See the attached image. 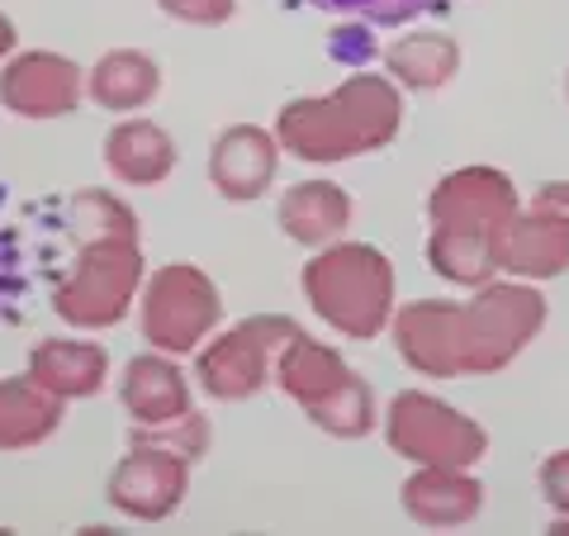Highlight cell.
<instances>
[{"mask_svg": "<svg viewBox=\"0 0 569 536\" xmlns=\"http://www.w3.org/2000/svg\"><path fill=\"white\" fill-rule=\"evenodd\" d=\"M29 375L58 399H86L96 395L110 375V351L96 343H67V337H48L29 356Z\"/></svg>", "mask_w": 569, "mask_h": 536, "instance_id": "16", "label": "cell"}, {"mask_svg": "<svg viewBox=\"0 0 569 536\" xmlns=\"http://www.w3.org/2000/svg\"><path fill=\"white\" fill-rule=\"evenodd\" d=\"M276 167H280L276 138L266 129H257V123H238V129H228L219 142H213L209 181L223 200L242 205V200H257V195L271 190Z\"/></svg>", "mask_w": 569, "mask_h": 536, "instance_id": "13", "label": "cell"}, {"mask_svg": "<svg viewBox=\"0 0 569 536\" xmlns=\"http://www.w3.org/2000/svg\"><path fill=\"white\" fill-rule=\"evenodd\" d=\"M518 214V186L493 167H460L447 181H437L427 200L432 238L427 261L451 285H489L493 280V238Z\"/></svg>", "mask_w": 569, "mask_h": 536, "instance_id": "3", "label": "cell"}, {"mask_svg": "<svg viewBox=\"0 0 569 536\" xmlns=\"http://www.w3.org/2000/svg\"><path fill=\"white\" fill-rule=\"evenodd\" d=\"M550 532H556V536H569V517H560V523L550 527Z\"/></svg>", "mask_w": 569, "mask_h": 536, "instance_id": "30", "label": "cell"}, {"mask_svg": "<svg viewBox=\"0 0 569 536\" xmlns=\"http://www.w3.org/2000/svg\"><path fill=\"white\" fill-rule=\"evenodd\" d=\"M276 385L309 414L313 427H323L332 437H366L376 427V395L356 375L342 351L313 343L305 328L284 337L276 351Z\"/></svg>", "mask_w": 569, "mask_h": 536, "instance_id": "5", "label": "cell"}, {"mask_svg": "<svg viewBox=\"0 0 569 536\" xmlns=\"http://www.w3.org/2000/svg\"><path fill=\"white\" fill-rule=\"evenodd\" d=\"M385 67L408 91H437V86H447L456 77L460 48L447 33H408V39H399L385 52Z\"/></svg>", "mask_w": 569, "mask_h": 536, "instance_id": "21", "label": "cell"}, {"mask_svg": "<svg viewBox=\"0 0 569 536\" xmlns=\"http://www.w3.org/2000/svg\"><path fill=\"white\" fill-rule=\"evenodd\" d=\"M403 508L422 527H466L485 508V485L451 466H422L418 475H408Z\"/></svg>", "mask_w": 569, "mask_h": 536, "instance_id": "14", "label": "cell"}, {"mask_svg": "<svg viewBox=\"0 0 569 536\" xmlns=\"http://www.w3.org/2000/svg\"><path fill=\"white\" fill-rule=\"evenodd\" d=\"M493 266L522 280H556L569 271V219L531 205L518 209L493 238Z\"/></svg>", "mask_w": 569, "mask_h": 536, "instance_id": "11", "label": "cell"}, {"mask_svg": "<svg viewBox=\"0 0 569 536\" xmlns=\"http://www.w3.org/2000/svg\"><path fill=\"white\" fill-rule=\"evenodd\" d=\"M318 10H337V14H351V20H366V24H408L418 14L447 6V0H313Z\"/></svg>", "mask_w": 569, "mask_h": 536, "instance_id": "23", "label": "cell"}, {"mask_svg": "<svg viewBox=\"0 0 569 536\" xmlns=\"http://www.w3.org/2000/svg\"><path fill=\"white\" fill-rule=\"evenodd\" d=\"M531 205H541V209H550V214H560V219H569V181H546Z\"/></svg>", "mask_w": 569, "mask_h": 536, "instance_id": "27", "label": "cell"}, {"mask_svg": "<svg viewBox=\"0 0 569 536\" xmlns=\"http://www.w3.org/2000/svg\"><path fill=\"white\" fill-rule=\"evenodd\" d=\"M10 48H14V24L6 20V14H0V58H6Z\"/></svg>", "mask_w": 569, "mask_h": 536, "instance_id": "28", "label": "cell"}, {"mask_svg": "<svg viewBox=\"0 0 569 536\" xmlns=\"http://www.w3.org/2000/svg\"><path fill=\"white\" fill-rule=\"evenodd\" d=\"M171 20H186V24H223L233 20L238 0H157Z\"/></svg>", "mask_w": 569, "mask_h": 536, "instance_id": "24", "label": "cell"}, {"mask_svg": "<svg viewBox=\"0 0 569 536\" xmlns=\"http://www.w3.org/2000/svg\"><path fill=\"white\" fill-rule=\"evenodd\" d=\"M119 399L133 414V423H167L190 408V385L167 356H133L123 370Z\"/></svg>", "mask_w": 569, "mask_h": 536, "instance_id": "19", "label": "cell"}, {"mask_svg": "<svg viewBox=\"0 0 569 536\" xmlns=\"http://www.w3.org/2000/svg\"><path fill=\"white\" fill-rule=\"evenodd\" d=\"M385 437L399 456L418 460V466H451L470 470L479 456L489 451V433L475 418L456 414L451 404H441L422 389H403L395 395L385 414Z\"/></svg>", "mask_w": 569, "mask_h": 536, "instance_id": "7", "label": "cell"}, {"mask_svg": "<svg viewBox=\"0 0 569 536\" xmlns=\"http://www.w3.org/2000/svg\"><path fill=\"white\" fill-rule=\"evenodd\" d=\"M295 328H299L295 318H247V324L228 328L219 343H209V351H200L194 380L204 385L209 399L223 404L252 399L266 385V375L276 370V351Z\"/></svg>", "mask_w": 569, "mask_h": 536, "instance_id": "9", "label": "cell"}, {"mask_svg": "<svg viewBox=\"0 0 569 536\" xmlns=\"http://www.w3.org/2000/svg\"><path fill=\"white\" fill-rule=\"evenodd\" d=\"M91 100L104 105V110H142L157 91H162V71H157V62L148 58V52L138 48H119V52H104V58L96 62L91 71Z\"/></svg>", "mask_w": 569, "mask_h": 536, "instance_id": "20", "label": "cell"}, {"mask_svg": "<svg viewBox=\"0 0 569 536\" xmlns=\"http://www.w3.org/2000/svg\"><path fill=\"white\" fill-rule=\"evenodd\" d=\"M546 328V299L531 285H479L470 304L413 299L395 318V347L418 375H493Z\"/></svg>", "mask_w": 569, "mask_h": 536, "instance_id": "1", "label": "cell"}, {"mask_svg": "<svg viewBox=\"0 0 569 536\" xmlns=\"http://www.w3.org/2000/svg\"><path fill=\"white\" fill-rule=\"evenodd\" d=\"M537 479H541V498H546V504L556 508L560 517H569V451H556L550 460H541Z\"/></svg>", "mask_w": 569, "mask_h": 536, "instance_id": "25", "label": "cell"}, {"mask_svg": "<svg viewBox=\"0 0 569 536\" xmlns=\"http://www.w3.org/2000/svg\"><path fill=\"white\" fill-rule=\"evenodd\" d=\"M223 318V299L200 266H162L142 295V337L157 351H194Z\"/></svg>", "mask_w": 569, "mask_h": 536, "instance_id": "8", "label": "cell"}, {"mask_svg": "<svg viewBox=\"0 0 569 536\" xmlns=\"http://www.w3.org/2000/svg\"><path fill=\"white\" fill-rule=\"evenodd\" d=\"M403 100L389 77H347L332 96L290 100L276 119V142L299 162H347L399 138Z\"/></svg>", "mask_w": 569, "mask_h": 536, "instance_id": "2", "label": "cell"}, {"mask_svg": "<svg viewBox=\"0 0 569 536\" xmlns=\"http://www.w3.org/2000/svg\"><path fill=\"white\" fill-rule=\"evenodd\" d=\"M190 485V466L181 456L152 451V446H129V456L110 475V504L138 523H162L181 508Z\"/></svg>", "mask_w": 569, "mask_h": 536, "instance_id": "10", "label": "cell"}, {"mask_svg": "<svg viewBox=\"0 0 569 536\" xmlns=\"http://www.w3.org/2000/svg\"><path fill=\"white\" fill-rule=\"evenodd\" d=\"M305 295L323 314V324L356 343H370L395 314V266L366 242H332L305 266Z\"/></svg>", "mask_w": 569, "mask_h": 536, "instance_id": "4", "label": "cell"}, {"mask_svg": "<svg viewBox=\"0 0 569 536\" xmlns=\"http://www.w3.org/2000/svg\"><path fill=\"white\" fill-rule=\"evenodd\" d=\"M142 280V252L138 234H81L77 261H71L67 280L52 295L71 328H114L133 304V290Z\"/></svg>", "mask_w": 569, "mask_h": 536, "instance_id": "6", "label": "cell"}, {"mask_svg": "<svg viewBox=\"0 0 569 536\" xmlns=\"http://www.w3.org/2000/svg\"><path fill=\"white\" fill-rule=\"evenodd\" d=\"M129 446H152V451L181 456L190 466V460H200L209 451V418L186 408L181 418H167V423H138L129 427Z\"/></svg>", "mask_w": 569, "mask_h": 536, "instance_id": "22", "label": "cell"}, {"mask_svg": "<svg viewBox=\"0 0 569 536\" xmlns=\"http://www.w3.org/2000/svg\"><path fill=\"white\" fill-rule=\"evenodd\" d=\"M104 162L123 186H162L176 167V142L152 119H129L104 138Z\"/></svg>", "mask_w": 569, "mask_h": 536, "instance_id": "18", "label": "cell"}, {"mask_svg": "<svg viewBox=\"0 0 569 536\" xmlns=\"http://www.w3.org/2000/svg\"><path fill=\"white\" fill-rule=\"evenodd\" d=\"M351 224V200L342 186L332 181H299L284 190L280 200V228L284 238L305 242V247H328L347 234Z\"/></svg>", "mask_w": 569, "mask_h": 536, "instance_id": "15", "label": "cell"}, {"mask_svg": "<svg viewBox=\"0 0 569 536\" xmlns=\"http://www.w3.org/2000/svg\"><path fill=\"white\" fill-rule=\"evenodd\" d=\"M0 100L24 119H58L81 105V67L58 52H24L0 71Z\"/></svg>", "mask_w": 569, "mask_h": 536, "instance_id": "12", "label": "cell"}, {"mask_svg": "<svg viewBox=\"0 0 569 536\" xmlns=\"http://www.w3.org/2000/svg\"><path fill=\"white\" fill-rule=\"evenodd\" d=\"M6 266H10V252H6V238H0V285H6Z\"/></svg>", "mask_w": 569, "mask_h": 536, "instance_id": "29", "label": "cell"}, {"mask_svg": "<svg viewBox=\"0 0 569 536\" xmlns=\"http://www.w3.org/2000/svg\"><path fill=\"white\" fill-rule=\"evenodd\" d=\"M62 404L52 389H43L33 375H10L0 380V451H24L39 446L62 427Z\"/></svg>", "mask_w": 569, "mask_h": 536, "instance_id": "17", "label": "cell"}, {"mask_svg": "<svg viewBox=\"0 0 569 536\" xmlns=\"http://www.w3.org/2000/svg\"><path fill=\"white\" fill-rule=\"evenodd\" d=\"M328 52L337 62H351V67H361L376 58V43H370V33L361 24H347V29H337L332 39H328Z\"/></svg>", "mask_w": 569, "mask_h": 536, "instance_id": "26", "label": "cell"}]
</instances>
